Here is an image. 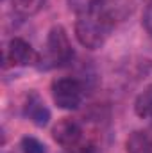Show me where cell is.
<instances>
[{
  "label": "cell",
  "instance_id": "cell-1",
  "mask_svg": "<svg viewBox=\"0 0 152 153\" xmlns=\"http://www.w3.org/2000/svg\"><path fill=\"white\" fill-rule=\"evenodd\" d=\"M134 7L136 0H102L79 13L74 27L77 41L88 50L102 48L118 25L129 20Z\"/></svg>",
  "mask_w": 152,
  "mask_h": 153
},
{
  "label": "cell",
  "instance_id": "cell-2",
  "mask_svg": "<svg viewBox=\"0 0 152 153\" xmlns=\"http://www.w3.org/2000/svg\"><path fill=\"white\" fill-rule=\"evenodd\" d=\"M74 57H75V50L66 29L63 25H54L47 34L43 52L39 53L38 70L48 71V70L66 66L74 61Z\"/></svg>",
  "mask_w": 152,
  "mask_h": 153
},
{
  "label": "cell",
  "instance_id": "cell-3",
  "mask_svg": "<svg viewBox=\"0 0 152 153\" xmlns=\"http://www.w3.org/2000/svg\"><path fill=\"white\" fill-rule=\"evenodd\" d=\"M52 139L68 153H97V143L77 117H61L52 126Z\"/></svg>",
  "mask_w": 152,
  "mask_h": 153
},
{
  "label": "cell",
  "instance_id": "cell-4",
  "mask_svg": "<svg viewBox=\"0 0 152 153\" xmlns=\"http://www.w3.org/2000/svg\"><path fill=\"white\" fill-rule=\"evenodd\" d=\"M50 94L54 103L63 111H77L86 94V87L82 80L75 76H59L50 84Z\"/></svg>",
  "mask_w": 152,
  "mask_h": 153
},
{
  "label": "cell",
  "instance_id": "cell-5",
  "mask_svg": "<svg viewBox=\"0 0 152 153\" xmlns=\"http://www.w3.org/2000/svg\"><path fill=\"white\" fill-rule=\"evenodd\" d=\"M4 62L11 68H29L39 64V52L23 38H11L4 50Z\"/></svg>",
  "mask_w": 152,
  "mask_h": 153
},
{
  "label": "cell",
  "instance_id": "cell-6",
  "mask_svg": "<svg viewBox=\"0 0 152 153\" xmlns=\"http://www.w3.org/2000/svg\"><path fill=\"white\" fill-rule=\"evenodd\" d=\"M20 109H22V116H23L25 119H29V121H31L34 126H38V128H45V126L50 123V117H52L50 109L47 107L43 96L39 94L36 89L25 91V94H23V98H22Z\"/></svg>",
  "mask_w": 152,
  "mask_h": 153
},
{
  "label": "cell",
  "instance_id": "cell-7",
  "mask_svg": "<svg viewBox=\"0 0 152 153\" xmlns=\"http://www.w3.org/2000/svg\"><path fill=\"white\" fill-rule=\"evenodd\" d=\"M125 153H152V132L134 130L125 139Z\"/></svg>",
  "mask_w": 152,
  "mask_h": 153
},
{
  "label": "cell",
  "instance_id": "cell-8",
  "mask_svg": "<svg viewBox=\"0 0 152 153\" xmlns=\"http://www.w3.org/2000/svg\"><path fill=\"white\" fill-rule=\"evenodd\" d=\"M47 0H11V11L20 20H29L43 11Z\"/></svg>",
  "mask_w": 152,
  "mask_h": 153
},
{
  "label": "cell",
  "instance_id": "cell-9",
  "mask_svg": "<svg viewBox=\"0 0 152 153\" xmlns=\"http://www.w3.org/2000/svg\"><path fill=\"white\" fill-rule=\"evenodd\" d=\"M134 114L140 119H152V84L145 85L134 98Z\"/></svg>",
  "mask_w": 152,
  "mask_h": 153
},
{
  "label": "cell",
  "instance_id": "cell-10",
  "mask_svg": "<svg viewBox=\"0 0 152 153\" xmlns=\"http://www.w3.org/2000/svg\"><path fill=\"white\" fill-rule=\"evenodd\" d=\"M20 152L22 153H48L45 143H41L34 135H23L20 141Z\"/></svg>",
  "mask_w": 152,
  "mask_h": 153
},
{
  "label": "cell",
  "instance_id": "cell-11",
  "mask_svg": "<svg viewBox=\"0 0 152 153\" xmlns=\"http://www.w3.org/2000/svg\"><path fill=\"white\" fill-rule=\"evenodd\" d=\"M99 2H102V0H66L68 7H70L75 14L86 11V9H90V7H93V5L99 4Z\"/></svg>",
  "mask_w": 152,
  "mask_h": 153
},
{
  "label": "cell",
  "instance_id": "cell-12",
  "mask_svg": "<svg viewBox=\"0 0 152 153\" xmlns=\"http://www.w3.org/2000/svg\"><path fill=\"white\" fill-rule=\"evenodd\" d=\"M141 25L143 29L152 36V0L145 5V11H143V20H141Z\"/></svg>",
  "mask_w": 152,
  "mask_h": 153
},
{
  "label": "cell",
  "instance_id": "cell-13",
  "mask_svg": "<svg viewBox=\"0 0 152 153\" xmlns=\"http://www.w3.org/2000/svg\"><path fill=\"white\" fill-rule=\"evenodd\" d=\"M145 2H147V4H149V2H150V0H145Z\"/></svg>",
  "mask_w": 152,
  "mask_h": 153
}]
</instances>
